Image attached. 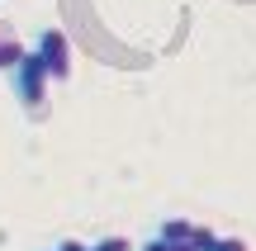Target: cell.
<instances>
[{
	"label": "cell",
	"instance_id": "obj_1",
	"mask_svg": "<svg viewBox=\"0 0 256 251\" xmlns=\"http://www.w3.org/2000/svg\"><path fill=\"white\" fill-rule=\"evenodd\" d=\"M14 95L19 104H24L28 119H48V95H52V76L43 71V62H38V52L28 47L24 57H19L14 66Z\"/></svg>",
	"mask_w": 256,
	"mask_h": 251
},
{
	"label": "cell",
	"instance_id": "obj_2",
	"mask_svg": "<svg viewBox=\"0 0 256 251\" xmlns=\"http://www.w3.org/2000/svg\"><path fill=\"white\" fill-rule=\"evenodd\" d=\"M34 52H38V62H43V71L52 76V81H66V76H72V38H66L62 28H43Z\"/></svg>",
	"mask_w": 256,
	"mask_h": 251
},
{
	"label": "cell",
	"instance_id": "obj_3",
	"mask_svg": "<svg viewBox=\"0 0 256 251\" xmlns=\"http://www.w3.org/2000/svg\"><path fill=\"white\" fill-rule=\"evenodd\" d=\"M194 233H200V223H190V218H166L156 228V237L166 247H185V251H194Z\"/></svg>",
	"mask_w": 256,
	"mask_h": 251
},
{
	"label": "cell",
	"instance_id": "obj_4",
	"mask_svg": "<svg viewBox=\"0 0 256 251\" xmlns=\"http://www.w3.org/2000/svg\"><path fill=\"white\" fill-rule=\"evenodd\" d=\"M90 251H138L128 237H100V242H90Z\"/></svg>",
	"mask_w": 256,
	"mask_h": 251
},
{
	"label": "cell",
	"instance_id": "obj_5",
	"mask_svg": "<svg viewBox=\"0 0 256 251\" xmlns=\"http://www.w3.org/2000/svg\"><path fill=\"white\" fill-rule=\"evenodd\" d=\"M214 251H252V242H247V237H218Z\"/></svg>",
	"mask_w": 256,
	"mask_h": 251
},
{
	"label": "cell",
	"instance_id": "obj_6",
	"mask_svg": "<svg viewBox=\"0 0 256 251\" xmlns=\"http://www.w3.org/2000/svg\"><path fill=\"white\" fill-rule=\"evenodd\" d=\"M52 251H90V242H76V237H62Z\"/></svg>",
	"mask_w": 256,
	"mask_h": 251
},
{
	"label": "cell",
	"instance_id": "obj_7",
	"mask_svg": "<svg viewBox=\"0 0 256 251\" xmlns=\"http://www.w3.org/2000/svg\"><path fill=\"white\" fill-rule=\"evenodd\" d=\"M138 251H176V247H166V242H162V237H152V242H142V247H138Z\"/></svg>",
	"mask_w": 256,
	"mask_h": 251
}]
</instances>
